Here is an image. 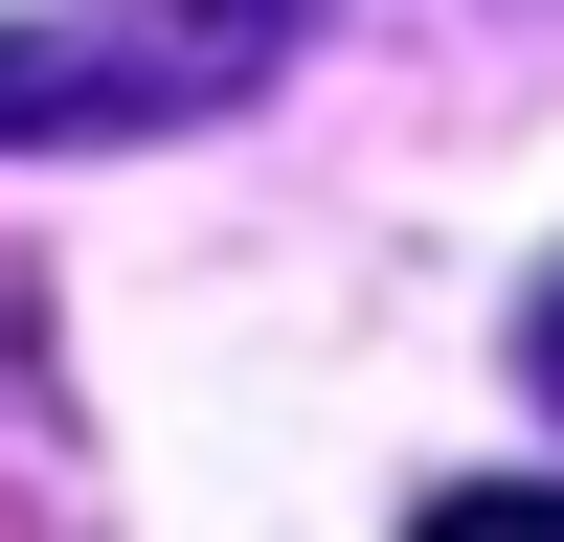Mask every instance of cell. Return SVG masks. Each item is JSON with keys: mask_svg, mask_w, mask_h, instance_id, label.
Returning <instances> with one entry per match:
<instances>
[{"mask_svg": "<svg viewBox=\"0 0 564 542\" xmlns=\"http://www.w3.org/2000/svg\"><path fill=\"white\" fill-rule=\"evenodd\" d=\"M542 406H564V294H542Z\"/></svg>", "mask_w": 564, "mask_h": 542, "instance_id": "cell-3", "label": "cell"}, {"mask_svg": "<svg viewBox=\"0 0 564 542\" xmlns=\"http://www.w3.org/2000/svg\"><path fill=\"white\" fill-rule=\"evenodd\" d=\"M135 45H181L204 90H249L271 45H294V0H135Z\"/></svg>", "mask_w": 564, "mask_h": 542, "instance_id": "cell-2", "label": "cell"}, {"mask_svg": "<svg viewBox=\"0 0 564 542\" xmlns=\"http://www.w3.org/2000/svg\"><path fill=\"white\" fill-rule=\"evenodd\" d=\"M204 113V90L159 68V45H90V23H0V136H159Z\"/></svg>", "mask_w": 564, "mask_h": 542, "instance_id": "cell-1", "label": "cell"}]
</instances>
